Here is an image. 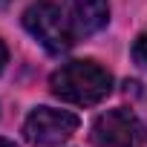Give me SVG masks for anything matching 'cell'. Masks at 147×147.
I'll return each mask as SVG.
<instances>
[{
	"mask_svg": "<svg viewBox=\"0 0 147 147\" xmlns=\"http://www.w3.org/2000/svg\"><path fill=\"white\" fill-rule=\"evenodd\" d=\"M49 90L61 101L78 104V107H92L110 95L113 75L104 66H98L95 61H69L52 72Z\"/></svg>",
	"mask_w": 147,
	"mask_h": 147,
	"instance_id": "6da1fadb",
	"label": "cell"
},
{
	"mask_svg": "<svg viewBox=\"0 0 147 147\" xmlns=\"http://www.w3.org/2000/svg\"><path fill=\"white\" fill-rule=\"evenodd\" d=\"M23 26L52 55H61L75 43V29H72L69 18L61 12V6L49 3V0H38L23 12Z\"/></svg>",
	"mask_w": 147,
	"mask_h": 147,
	"instance_id": "7a4b0ae2",
	"label": "cell"
},
{
	"mask_svg": "<svg viewBox=\"0 0 147 147\" xmlns=\"http://www.w3.org/2000/svg\"><path fill=\"white\" fill-rule=\"evenodd\" d=\"M95 147H141L144 144V124L133 110L115 107L101 113L92 121L90 133Z\"/></svg>",
	"mask_w": 147,
	"mask_h": 147,
	"instance_id": "3957f363",
	"label": "cell"
},
{
	"mask_svg": "<svg viewBox=\"0 0 147 147\" xmlns=\"http://www.w3.org/2000/svg\"><path fill=\"white\" fill-rule=\"evenodd\" d=\"M75 130H78V115L69 110H55V107L32 110L23 124V136L35 147H55L66 141Z\"/></svg>",
	"mask_w": 147,
	"mask_h": 147,
	"instance_id": "277c9868",
	"label": "cell"
},
{
	"mask_svg": "<svg viewBox=\"0 0 147 147\" xmlns=\"http://www.w3.org/2000/svg\"><path fill=\"white\" fill-rule=\"evenodd\" d=\"M66 18L75 35H95L110 20L107 0H66Z\"/></svg>",
	"mask_w": 147,
	"mask_h": 147,
	"instance_id": "5b68a950",
	"label": "cell"
},
{
	"mask_svg": "<svg viewBox=\"0 0 147 147\" xmlns=\"http://www.w3.org/2000/svg\"><path fill=\"white\" fill-rule=\"evenodd\" d=\"M133 58L147 69V35H138L136 43H133Z\"/></svg>",
	"mask_w": 147,
	"mask_h": 147,
	"instance_id": "8992f818",
	"label": "cell"
},
{
	"mask_svg": "<svg viewBox=\"0 0 147 147\" xmlns=\"http://www.w3.org/2000/svg\"><path fill=\"white\" fill-rule=\"evenodd\" d=\"M6 61H9V52H6V46H3V40H0V69L6 66Z\"/></svg>",
	"mask_w": 147,
	"mask_h": 147,
	"instance_id": "52a82bcc",
	"label": "cell"
},
{
	"mask_svg": "<svg viewBox=\"0 0 147 147\" xmlns=\"http://www.w3.org/2000/svg\"><path fill=\"white\" fill-rule=\"evenodd\" d=\"M0 147H18L15 141H9V138H0Z\"/></svg>",
	"mask_w": 147,
	"mask_h": 147,
	"instance_id": "ba28073f",
	"label": "cell"
},
{
	"mask_svg": "<svg viewBox=\"0 0 147 147\" xmlns=\"http://www.w3.org/2000/svg\"><path fill=\"white\" fill-rule=\"evenodd\" d=\"M0 3H6V0H0Z\"/></svg>",
	"mask_w": 147,
	"mask_h": 147,
	"instance_id": "9c48e42d",
	"label": "cell"
}]
</instances>
